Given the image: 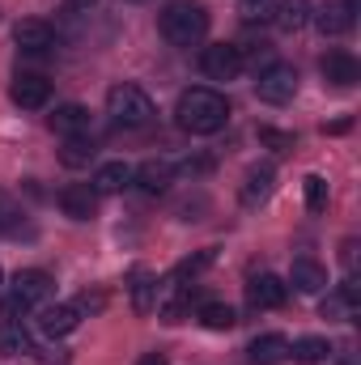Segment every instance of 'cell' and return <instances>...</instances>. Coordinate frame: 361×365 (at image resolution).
<instances>
[{
	"label": "cell",
	"mask_w": 361,
	"mask_h": 365,
	"mask_svg": "<svg viewBox=\"0 0 361 365\" xmlns=\"http://www.w3.org/2000/svg\"><path fill=\"white\" fill-rule=\"evenodd\" d=\"M272 182H276V170H272V166H251L247 179H243V204H247V208L264 204L272 195Z\"/></svg>",
	"instance_id": "cell-18"
},
{
	"label": "cell",
	"mask_w": 361,
	"mask_h": 365,
	"mask_svg": "<svg viewBox=\"0 0 361 365\" xmlns=\"http://www.w3.org/2000/svg\"><path fill=\"white\" fill-rule=\"evenodd\" d=\"M153 306H158V280L149 272H136V280H132V310L149 314Z\"/></svg>",
	"instance_id": "cell-24"
},
{
	"label": "cell",
	"mask_w": 361,
	"mask_h": 365,
	"mask_svg": "<svg viewBox=\"0 0 361 365\" xmlns=\"http://www.w3.org/2000/svg\"><path fill=\"white\" fill-rule=\"evenodd\" d=\"M51 293H56V284H51V276L43 268H26V272L13 276V297L26 302V306H43Z\"/></svg>",
	"instance_id": "cell-7"
},
{
	"label": "cell",
	"mask_w": 361,
	"mask_h": 365,
	"mask_svg": "<svg viewBox=\"0 0 361 365\" xmlns=\"http://www.w3.org/2000/svg\"><path fill=\"white\" fill-rule=\"evenodd\" d=\"M191 302H195V293L191 289H183V284H162L158 289V314L166 319V323H183L187 314H191Z\"/></svg>",
	"instance_id": "cell-11"
},
{
	"label": "cell",
	"mask_w": 361,
	"mask_h": 365,
	"mask_svg": "<svg viewBox=\"0 0 361 365\" xmlns=\"http://www.w3.org/2000/svg\"><path fill=\"white\" fill-rule=\"evenodd\" d=\"M13 43H17L21 51H47V47L56 43V34H51V26H47V21L26 17V21H17V26H13Z\"/></svg>",
	"instance_id": "cell-14"
},
{
	"label": "cell",
	"mask_w": 361,
	"mask_h": 365,
	"mask_svg": "<svg viewBox=\"0 0 361 365\" xmlns=\"http://www.w3.org/2000/svg\"><path fill=\"white\" fill-rule=\"evenodd\" d=\"M64 4H68V9H90L93 0H64Z\"/></svg>",
	"instance_id": "cell-32"
},
{
	"label": "cell",
	"mask_w": 361,
	"mask_h": 365,
	"mask_svg": "<svg viewBox=\"0 0 361 365\" xmlns=\"http://www.w3.org/2000/svg\"><path fill=\"white\" fill-rule=\"evenodd\" d=\"M247 357H251L255 365H280L285 357H289V340H285V336H276V331L255 336V340H251V349H247Z\"/></svg>",
	"instance_id": "cell-17"
},
{
	"label": "cell",
	"mask_w": 361,
	"mask_h": 365,
	"mask_svg": "<svg viewBox=\"0 0 361 365\" xmlns=\"http://www.w3.org/2000/svg\"><path fill=\"white\" fill-rule=\"evenodd\" d=\"M340 259H345V268H349V272L357 268V242H353V238H349V242L340 247Z\"/></svg>",
	"instance_id": "cell-30"
},
{
	"label": "cell",
	"mask_w": 361,
	"mask_h": 365,
	"mask_svg": "<svg viewBox=\"0 0 361 365\" xmlns=\"http://www.w3.org/2000/svg\"><path fill=\"white\" fill-rule=\"evenodd\" d=\"M128 182H132V166H128V162H102V166L93 170L90 187L98 195H111V191H123Z\"/></svg>",
	"instance_id": "cell-19"
},
{
	"label": "cell",
	"mask_w": 361,
	"mask_h": 365,
	"mask_svg": "<svg viewBox=\"0 0 361 365\" xmlns=\"http://www.w3.org/2000/svg\"><path fill=\"white\" fill-rule=\"evenodd\" d=\"M136 365H171V361H166L162 353H145V357H141V361H136Z\"/></svg>",
	"instance_id": "cell-31"
},
{
	"label": "cell",
	"mask_w": 361,
	"mask_h": 365,
	"mask_svg": "<svg viewBox=\"0 0 361 365\" xmlns=\"http://www.w3.org/2000/svg\"><path fill=\"white\" fill-rule=\"evenodd\" d=\"M200 68H204L208 81H234V77L243 73V47H234V43H213V47H204Z\"/></svg>",
	"instance_id": "cell-5"
},
{
	"label": "cell",
	"mask_w": 361,
	"mask_h": 365,
	"mask_svg": "<svg viewBox=\"0 0 361 365\" xmlns=\"http://www.w3.org/2000/svg\"><path fill=\"white\" fill-rule=\"evenodd\" d=\"M34 344H30V331L17 323V319H9L4 327H0V357H26Z\"/></svg>",
	"instance_id": "cell-22"
},
{
	"label": "cell",
	"mask_w": 361,
	"mask_h": 365,
	"mask_svg": "<svg viewBox=\"0 0 361 365\" xmlns=\"http://www.w3.org/2000/svg\"><path fill=\"white\" fill-rule=\"evenodd\" d=\"M60 208L73 221H90V217H98V191L90 182H73V187L60 191Z\"/></svg>",
	"instance_id": "cell-10"
},
{
	"label": "cell",
	"mask_w": 361,
	"mask_h": 365,
	"mask_svg": "<svg viewBox=\"0 0 361 365\" xmlns=\"http://www.w3.org/2000/svg\"><path fill=\"white\" fill-rule=\"evenodd\" d=\"M260 140H264V145H272L276 153H285V149L293 145V136H285V132H272V128H260Z\"/></svg>",
	"instance_id": "cell-29"
},
{
	"label": "cell",
	"mask_w": 361,
	"mask_h": 365,
	"mask_svg": "<svg viewBox=\"0 0 361 365\" xmlns=\"http://www.w3.org/2000/svg\"><path fill=\"white\" fill-rule=\"evenodd\" d=\"M315 26H319L327 38H340V34L353 30V13L345 9V0H336V4H323V9L315 13Z\"/></svg>",
	"instance_id": "cell-20"
},
{
	"label": "cell",
	"mask_w": 361,
	"mask_h": 365,
	"mask_svg": "<svg viewBox=\"0 0 361 365\" xmlns=\"http://www.w3.org/2000/svg\"><path fill=\"white\" fill-rule=\"evenodd\" d=\"M162 38L166 43H175V47H195V43H204V34H208V13L200 9V4H191V0H175L166 13H162Z\"/></svg>",
	"instance_id": "cell-2"
},
{
	"label": "cell",
	"mask_w": 361,
	"mask_h": 365,
	"mask_svg": "<svg viewBox=\"0 0 361 365\" xmlns=\"http://www.w3.org/2000/svg\"><path fill=\"white\" fill-rule=\"evenodd\" d=\"M60 162H64V166H73V170L90 166V162H93V140H90V136H68V140H64V149H60Z\"/></svg>",
	"instance_id": "cell-25"
},
{
	"label": "cell",
	"mask_w": 361,
	"mask_h": 365,
	"mask_svg": "<svg viewBox=\"0 0 361 365\" xmlns=\"http://www.w3.org/2000/svg\"><path fill=\"white\" fill-rule=\"evenodd\" d=\"M51 132L56 136H90V110L86 106H77V102H68V106H60L56 115H51Z\"/></svg>",
	"instance_id": "cell-16"
},
{
	"label": "cell",
	"mask_w": 361,
	"mask_h": 365,
	"mask_svg": "<svg viewBox=\"0 0 361 365\" xmlns=\"http://www.w3.org/2000/svg\"><path fill=\"white\" fill-rule=\"evenodd\" d=\"M289 353H293L302 365H319V361H327V357H332V344H327L323 336H306V340H298Z\"/></svg>",
	"instance_id": "cell-26"
},
{
	"label": "cell",
	"mask_w": 361,
	"mask_h": 365,
	"mask_svg": "<svg viewBox=\"0 0 361 365\" xmlns=\"http://www.w3.org/2000/svg\"><path fill=\"white\" fill-rule=\"evenodd\" d=\"M208 264H213V251H204V255H195V259H183L179 264V280H187V276H195V272H204V268H208Z\"/></svg>",
	"instance_id": "cell-28"
},
{
	"label": "cell",
	"mask_w": 361,
	"mask_h": 365,
	"mask_svg": "<svg viewBox=\"0 0 361 365\" xmlns=\"http://www.w3.org/2000/svg\"><path fill=\"white\" fill-rule=\"evenodd\" d=\"M77 323H81V310L77 306H43V314H39V331L51 336V340L77 331Z\"/></svg>",
	"instance_id": "cell-15"
},
{
	"label": "cell",
	"mask_w": 361,
	"mask_h": 365,
	"mask_svg": "<svg viewBox=\"0 0 361 365\" xmlns=\"http://www.w3.org/2000/svg\"><path fill=\"white\" fill-rule=\"evenodd\" d=\"M195 319H200L208 331H230V327L238 323V314H234L230 302H200V306H195Z\"/></svg>",
	"instance_id": "cell-21"
},
{
	"label": "cell",
	"mask_w": 361,
	"mask_h": 365,
	"mask_svg": "<svg viewBox=\"0 0 361 365\" xmlns=\"http://www.w3.org/2000/svg\"><path fill=\"white\" fill-rule=\"evenodd\" d=\"M289 284H293L298 293H310V297H315V293L327 289V268L302 255V259H293V268H289Z\"/></svg>",
	"instance_id": "cell-13"
},
{
	"label": "cell",
	"mask_w": 361,
	"mask_h": 365,
	"mask_svg": "<svg viewBox=\"0 0 361 365\" xmlns=\"http://www.w3.org/2000/svg\"><path fill=\"white\" fill-rule=\"evenodd\" d=\"M319 73H323V81H332L336 90H349V86H357L361 64L349 51H327V56L319 60Z\"/></svg>",
	"instance_id": "cell-9"
},
{
	"label": "cell",
	"mask_w": 361,
	"mask_h": 365,
	"mask_svg": "<svg viewBox=\"0 0 361 365\" xmlns=\"http://www.w3.org/2000/svg\"><path fill=\"white\" fill-rule=\"evenodd\" d=\"M285 297H289V284H285L280 276H272V272L251 276V284H247V302H251L255 310H280Z\"/></svg>",
	"instance_id": "cell-6"
},
{
	"label": "cell",
	"mask_w": 361,
	"mask_h": 365,
	"mask_svg": "<svg viewBox=\"0 0 361 365\" xmlns=\"http://www.w3.org/2000/svg\"><path fill=\"white\" fill-rule=\"evenodd\" d=\"M251 4H260V0H251Z\"/></svg>",
	"instance_id": "cell-34"
},
{
	"label": "cell",
	"mask_w": 361,
	"mask_h": 365,
	"mask_svg": "<svg viewBox=\"0 0 361 365\" xmlns=\"http://www.w3.org/2000/svg\"><path fill=\"white\" fill-rule=\"evenodd\" d=\"M310 21V0H280L276 4V26L280 30H302Z\"/></svg>",
	"instance_id": "cell-23"
},
{
	"label": "cell",
	"mask_w": 361,
	"mask_h": 365,
	"mask_svg": "<svg viewBox=\"0 0 361 365\" xmlns=\"http://www.w3.org/2000/svg\"><path fill=\"white\" fill-rule=\"evenodd\" d=\"M255 93H260V102H268V106H285V102L298 93V73H293V64H268V68L255 77Z\"/></svg>",
	"instance_id": "cell-4"
},
{
	"label": "cell",
	"mask_w": 361,
	"mask_h": 365,
	"mask_svg": "<svg viewBox=\"0 0 361 365\" xmlns=\"http://www.w3.org/2000/svg\"><path fill=\"white\" fill-rule=\"evenodd\" d=\"M306 208L323 212L327 208V179L323 175H306Z\"/></svg>",
	"instance_id": "cell-27"
},
{
	"label": "cell",
	"mask_w": 361,
	"mask_h": 365,
	"mask_svg": "<svg viewBox=\"0 0 361 365\" xmlns=\"http://www.w3.org/2000/svg\"><path fill=\"white\" fill-rule=\"evenodd\" d=\"M230 119V102L225 93L208 90V86H195V90H183L179 93V106H175V123L191 136H213L221 132Z\"/></svg>",
	"instance_id": "cell-1"
},
{
	"label": "cell",
	"mask_w": 361,
	"mask_h": 365,
	"mask_svg": "<svg viewBox=\"0 0 361 365\" xmlns=\"http://www.w3.org/2000/svg\"><path fill=\"white\" fill-rule=\"evenodd\" d=\"M175 162H166V158H149L145 166H136L132 170V182H141V191H149V195H158V191H166L171 182H175Z\"/></svg>",
	"instance_id": "cell-12"
},
{
	"label": "cell",
	"mask_w": 361,
	"mask_h": 365,
	"mask_svg": "<svg viewBox=\"0 0 361 365\" xmlns=\"http://www.w3.org/2000/svg\"><path fill=\"white\" fill-rule=\"evenodd\" d=\"M9 98H13L21 110H43V106L51 102V81H43L39 73H21V77L13 81Z\"/></svg>",
	"instance_id": "cell-8"
},
{
	"label": "cell",
	"mask_w": 361,
	"mask_h": 365,
	"mask_svg": "<svg viewBox=\"0 0 361 365\" xmlns=\"http://www.w3.org/2000/svg\"><path fill=\"white\" fill-rule=\"evenodd\" d=\"M106 115L119 123V128H145V123H153V98L141 90V86H111L106 90Z\"/></svg>",
	"instance_id": "cell-3"
},
{
	"label": "cell",
	"mask_w": 361,
	"mask_h": 365,
	"mask_svg": "<svg viewBox=\"0 0 361 365\" xmlns=\"http://www.w3.org/2000/svg\"><path fill=\"white\" fill-rule=\"evenodd\" d=\"M132 4H145V0H132Z\"/></svg>",
	"instance_id": "cell-33"
}]
</instances>
